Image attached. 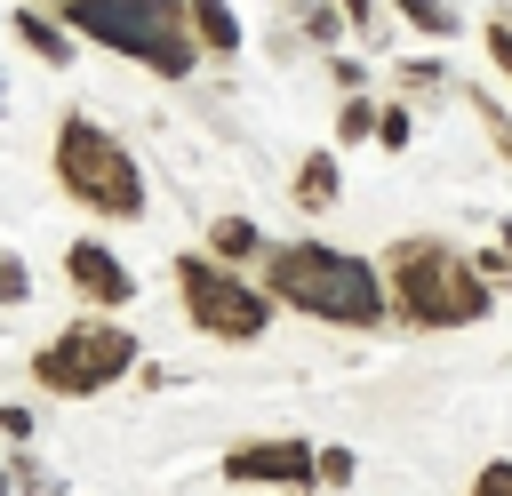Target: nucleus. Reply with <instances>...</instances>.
Returning a JSON list of instances; mask_svg holds the SVG:
<instances>
[{
	"label": "nucleus",
	"mask_w": 512,
	"mask_h": 496,
	"mask_svg": "<svg viewBox=\"0 0 512 496\" xmlns=\"http://www.w3.org/2000/svg\"><path fill=\"white\" fill-rule=\"evenodd\" d=\"M48 8H56V24L72 40L112 48V56H128L144 72H160V80H184L200 64V40L184 24V0H48Z\"/></svg>",
	"instance_id": "obj_1"
},
{
	"label": "nucleus",
	"mask_w": 512,
	"mask_h": 496,
	"mask_svg": "<svg viewBox=\"0 0 512 496\" xmlns=\"http://www.w3.org/2000/svg\"><path fill=\"white\" fill-rule=\"evenodd\" d=\"M264 288H272L280 304L328 320V328H376V320H384V280H376V264H360L352 248H328V240H288V248H272Z\"/></svg>",
	"instance_id": "obj_2"
},
{
	"label": "nucleus",
	"mask_w": 512,
	"mask_h": 496,
	"mask_svg": "<svg viewBox=\"0 0 512 496\" xmlns=\"http://www.w3.org/2000/svg\"><path fill=\"white\" fill-rule=\"evenodd\" d=\"M384 312L408 328H472L488 320V280L448 240H392L384 248Z\"/></svg>",
	"instance_id": "obj_3"
},
{
	"label": "nucleus",
	"mask_w": 512,
	"mask_h": 496,
	"mask_svg": "<svg viewBox=\"0 0 512 496\" xmlns=\"http://www.w3.org/2000/svg\"><path fill=\"white\" fill-rule=\"evenodd\" d=\"M56 192L80 200L88 216H112V224L144 216V168H136V152L112 128H96L88 112L56 120Z\"/></svg>",
	"instance_id": "obj_4"
},
{
	"label": "nucleus",
	"mask_w": 512,
	"mask_h": 496,
	"mask_svg": "<svg viewBox=\"0 0 512 496\" xmlns=\"http://www.w3.org/2000/svg\"><path fill=\"white\" fill-rule=\"evenodd\" d=\"M176 296H184V320L216 344H256L272 328V296L248 288L232 264L216 256H176Z\"/></svg>",
	"instance_id": "obj_5"
},
{
	"label": "nucleus",
	"mask_w": 512,
	"mask_h": 496,
	"mask_svg": "<svg viewBox=\"0 0 512 496\" xmlns=\"http://www.w3.org/2000/svg\"><path fill=\"white\" fill-rule=\"evenodd\" d=\"M128 368H136V336L112 328V320H72V328H56L32 352V384L40 392H64V400H88V392H104Z\"/></svg>",
	"instance_id": "obj_6"
},
{
	"label": "nucleus",
	"mask_w": 512,
	"mask_h": 496,
	"mask_svg": "<svg viewBox=\"0 0 512 496\" xmlns=\"http://www.w3.org/2000/svg\"><path fill=\"white\" fill-rule=\"evenodd\" d=\"M64 280H72V288H80V296H88L96 312H120V304L136 296L128 264H120V256H112L104 240H72V248H64Z\"/></svg>",
	"instance_id": "obj_7"
},
{
	"label": "nucleus",
	"mask_w": 512,
	"mask_h": 496,
	"mask_svg": "<svg viewBox=\"0 0 512 496\" xmlns=\"http://www.w3.org/2000/svg\"><path fill=\"white\" fill-rule=\"evenodd\" d=\"M224 480H280V488H304L312 480V440H240L224 456Z\"/></svg>",
	"instance_id": "obj_8"
},
{
	"label": "nucleus",
	"mask_w": 512,
	"mask_h": 496,
	"mask_svg": "<svg viewBox=\"0 0 512 496\" xmlns=\"http://www.w3.org/2000/svg\"><path fill=\"white\" fill-rule=\"evenodd\" d=\"M8 32H16L32 56H48V64H72V48H80V40L56 24V8H48V0H40V8H32V0H24V8H8Z\"/></svg>",
	"instance_id": "obj_9"
},
{
	"label": "nucleus",
	"mask_w": 512,
	"mask_h": 496,
	"mask_svg": "<svg viewBox=\"0 0 512 496\" xmlns=\"http://www.w3.org/2000/svg\"><path fill=\"white\" fill-rule=\"evenodd\" d=\"M184 24L200 40V56H240V16L232 0H184Z\"/></svg>",
	"instance_id": "obj_10"
},
{
	"label": "nucleus",
	"mask_w": 512,
	"mask_h": 496,
	"mask_svg": "<svg viewBox=\"0 0 512 496\" xmlns=\"http://www.w3.org/2000/svg\"><path fill=\"white\" fill-rule=\"evenodd\" d=\"M288 192H296V208H312V216H320V208H336L344 176H336V160H328V152H304V160H296V184H288Z\"/></svg>",
	"instance_id": "obj_11"
},
{
	"label": "nucleus",
	"mask_w": 512,
	"mask_h": 496,
	"mask_svg": "<svg viewBox=\"0 0 512 496\" xmlns=\"http://www.w3.org/2000/svg\"><path fill=\"white\" fill-rule=\"evenodd\" d=\"M256 248H264V240H256V224H248V216H216V224H208V256H216V264L256 256Z\"/></svg>",
	"instance_id": "obj_12"
},
{
	"label": "nucleus",
	"mask_w": 512,
	"mask_h": 496,
	"mask_svg": "<svg viewBox=\"0 0 512 496\" xmlns=\"http://www.w3.org/2000/svg\"><path fill=\"white\" fill-rule=\"evenodd\" d=\"M392 8H400L408 32H424V40H456V8H448V0H392Z\"/></svg>",
	"instance_id": "obj_13"
},
{
	"label": "nucleus",
	"mask_w": 512,
	"mask_h": 496,
	"mask_svg": "<svg viewBox=\"0 0 512 496\" xmlns=\"http://www.w3.org/2000/svg\"><path fill=\"white\" fill-rule=\"evenodd\" d=\"M336 136H344V144H368V136H376V104H368L360 88L344 96V112H336Z\"/></svg>",
	"instance_id": "obj_14"
},
{
	"label": "nucleus",
	"mask_w": 512,
	"mask_h": 496,
	"mask_svg": "<svg viewBox=\"0 0 512 496\" xmlns=\"http://www.w3.org/2000/svg\"><path fill=\"white\" fill-rule=\"evenodd\" d=\"M296 24H304V40H320V48H336V40H344V16H336L328 0H312V8H296Z\"/></svg>",
	"instance_id": "obj_15"
},
{
	"label": "nucleus",
	"mask_w": 512,
	"mask_h": 496,
	"mask_svg": "<svg viewBox=\"0 0 512 496\" xmlns=\"http://www.w3.org/2000/svg\"><path fill=\"white\" fill-rule=\"evenodd\" d=\"M368 144L400 152V144H408V104H376V136H368Z\"/></svg>",
	"instance_id": "obj_16"
},
{
	"label": "nucleus",
	"mask_w": 512,
	"mask_h": 496,
	"mask_svg": "<svg viewBox=\"0 0 512 496\" xmlns=\"http://www.w3.org/2000/svg\"><path fill=\"white\" fill-rule=\"evenodd\" d=\"M312 480L344 488V480H352V448H312Z\"/></svg>",
	"instance_id": "obj_17"
},
{
	"label": "nucleus",
	"mask_w": 512,
	"mask_h": 496,
	"mask_svg": "<svg viewBox=\"0 0 512 496\" xmlns=\"http://www.w3.org/2000/svg\"><path fill=\"white\" fill-rule=\"evenodd\" d=\"M480 40H488V64L512 80V16H488V32H480Z\"/></svg>",
	"instance_id": "obj_18"
},
{
	"label": "nucleus",
	"mask_w": 512,
	"mask_h": 496,
	"mask_svg": "<svg viewBox=\"0 0 512 496\" xmlns=\"http://www.w3.org/2000/svg\"><path fill=\"white\" fill-rule=\"evenodd\" d=\"M24 296H32V272L16 256H0V304H24Z\"/></svg>",
	"instance_id": "obj_19"
},
{
	"label": "nucleus",
	"mask_w": 512,
	"mask_h": 496,
	"mask_svg": "<svg viewBox=\"0 0 512 496\" xmlns=\"http://www.w3.org/2000/svg\"><path fill=\"white\" fill-rule=\"evenodd\" d=\"M400 88H408V96H416V88H440V64H432V56H408V64H400Z\"/></svg>",
	"instance_id": "obj_20"
},
{
	"label": "nucleus",
	"mask_w": 512,
	"mask_h": 496,
	"mask_svg": "<svg viewBox=\"0 0 512 496\" xmlns=\"http://www.w3.org/2000/svg\"><path fill=\"white\" fill-rule=\"evenodd\" d=\"M472 496H512V464H480V480H472Z\"/></svg>",
	"instance_id": "obj_21"
},
{
	"label": "nucleus",
	"mask_w": 512,
	"mask_h": 496,
	"mask_svg": "<svg viewBox=\"0 0 512 496\" xmlns=\"http://www.w3.org/2000/svg\"><path fill=\"white\" fill-rule=\"evenodd\" d=\"M0 440H32V408L8 400V408H0Z\"/></svg>",
	"instance_id": "obj_22"
},
{
	"label": "nucleus",
	"mask_w": 512,
	"mask_h": 496,
	"mask_svg": "<svg viewBox=\"0 0 512 496\" xmlns=\"http://www.w3.org/2000/svg\"><path fill=\"white\" fill-rule=\"evenodd\" d=\"M328 80H336V88H344V96H352V88H360V80H368V64H352V56H336V64H328Z\"/></svg>",
	"instance_id": "obj_23"
},
{
	"label": "nucleus",
	"mask_w": 512,
	"mask_h": 496,
	"mask_svg": "<svg viewBox=\"0 0 512 496\" xmlns=\"http://www.w3.org/2000/svg\"><path fill=\"white\" fill-rule=\"evenodd\" d=\"M328 8H336L344 24H376V8H384V0H328Z\"/></svg>",
	"instance_id": "obj_24"
},
{
	"label": "nucleus",
	"mask_w": 512,
	"mask_h": 496,
	"mask_svg": "<svg viewBox=\"0 0 512 496\" xmlns=\"http://www.w3.org/2000/svg\"><path fill=\"white\" fill-rule=\"evenodd\" d=\"M0 112H8V88H0Z\"/></svg>",
	"instance_id": "obj_25"
},
{
	"label": "nucleus",
	"mask_w": 512,
	"mask_h": 496,
	"mask_svg": "<svg viewBox=\"0 0 512 496\" xmlns=\"http://www.w3.org/2000/svg\"><path fill=\"white\" fill-rule=\"evenodd\" d=\"M0 488H8V472H0Z\"/></svg>",
	"instance_id": "obj_26"
},
{
	"label": "nucleus",
	"mask_w": 512,
	"mask_h": 496,
	"mask_svg": "<svg viewBox=\"0 0 512 496\" xmlns=\"http://www.w3.org/2000/svg\"><path fill=\"white\" fill-rule=\"evenodd\" d=\"M504 240H512V232H504Z\"/></svg>",
	"instance_id": "obj_27"
}]
</instances>
